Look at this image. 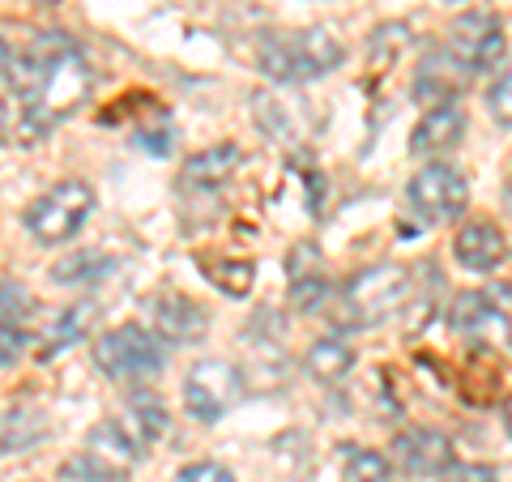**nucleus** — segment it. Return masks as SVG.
Instances as JSON below:
<instances>
[{
	"label": "nucleus",
	"mask_w": 512,
	"mask_h": 482,
	"mask_svg": "<svg viewBox=\"0 0 512 482\" xmlns=\"http://www.w3.org/2000/svg\"><path fill=\"white\" fill-rule=\"evenodd\" d=\"M218 273V286H222V291H227V295H248V286H252V265L248 261H231V265H218L214 269Z\"/></svg>",
	"instance_id": "25"
},
{
	"label": "nucleus",
	"mask_w": 512,
	"mask_h": 482,
	"mask_svg": "<svg viewBox=\"0 0 512 482\" xmlns=\"http://www.w3.org/2000/svg\"><path fill=\"white\" fill-rule=\"evenodd\" d=\"M342 60H346L342 39L329 35V30H320V26L256 39V64H261V73L269 77V82H282V86L316 82V77L338 69Z\"/></svg>",
	"instance_id": "2"
},
{
	"label": "nucleus",
	"mask_w": 512,
	"mask_h": 482,
	"mask_svg": "<svg viewBox=\"0 0 512 482\" xmlns=\"http://www.w3.org/2000/svg\"><path fill=\"white\" fill-rule=\"evenodd\" d=\"M239 163V150L235 146H214V150H201L184 163V184L188 188H218Z\"/></svg>",
	"instance_id": "19"
},
{
	"label": "nucleus",
	"mask_w": 512,
	"mask_h": 482,
	"mask_svg": "<svg viewBox=\"0 0 512 482\" xmlns=\"http://www.w3.org/2000/svg\"><path fill=\"white\" fill-rule=\"evenodd\" d=\"M94 316H99V308L86 299V303H73V308H64L52 325H47L43 333V359H52V355H64L69 346L77 342H86V333L94 325Z\"/></svg>",
	"instance_id": "18"
},
{
	"label": "nucleus",
	"mask_w": 512,
	"mask_h": 482,
	"mask_svg": "<svg viewBox=\"0 0 512 482\" xmlns=\"http://www.w3.org/2000/svg\"><path fill=\"white\" fill-rule=\"evenodd\" d=\"M453 256L466 269L474 273H487L495 269L508 256V244H504V231L500 227H491V222H466V227L457 231L453 239Z\"/></svg>",
	"instance_id": "14"
},
{
	"label": "nucleus",
	"mask_w": 512,
	"mask_h": 482,
	"mask_svg": "<svg viewBox=\"0 0 512 482\" xmlns=\"http://www.w3.org/2000/svg\"><path fill=\"white\" fill-rule=\"evenodd\" d=\"M9 64H13V52L5 47V39H0V86H9Z\"/></svg>",
	"instance_id": "29"
},
{
	"label": "nucleus",
	"mask_w": 512,
	"mask_h": 482,
	"mask_svg": "<svg viewBox=\"0 0 512 482\" xmlns=\"http://www.w3.org/2000/svg\"><path fill=\"white\" fill-rule=\"evenodd\" d=\"M111 265L116 261L103 256V252H73L52 269V282H60V286H94V282L107 278Z\"/></svg>",
	"instance_id": "21"
},
{
	"label": "nucleus",
	"mask_w": 512,
	"mask_h": 482,
	"mask_svg": "<svg viewBox=\"0 0 512 482\" xmlns=\"http://www.w3.org/2000/svg\"><path fill=\"white\" fill-rule=\"evenodd\" d=\"M342 470H346V482H389L393 478L389 457L372 453V448H355V444H346Z\"/></svg>",
	"instance_id": "22"
},
{
	"label": "nucleus",
	"mask_w": 512,
	"mask_h": 482,
	"mask_svg": "<svg viewBox=\"0 0 512 482\" xmlns=\"http://www.w3.org/2000/svg\"><path fill=\"white\" fill-rule=\"evenodd\" d=\"M120 427L128 431V440H133L141 453H146L154 440L167 436V406H163V401H158L154 393L141 389V393L128 397V414L120 419Z\"/></svg>",
	"instance_id": "16"
},
{
	"label": "nucleus",
	"mask_w": 512,
	"mask_h": 482,
	"mask_svg": "<svg viewBox=\"0 0 512 482\" xmlns=\"http://www.w3.org/2000/svg\"><path fill=\"white\" fill-rule=\"evenodd\" d=\"M26 342H30V337H26L22 329H5V333H0V367L18 359L22 350H26Z\"/></svg>",
	"instance_id": "26"
},
{
	"label": "nucleus",
	"mask_w": 512,
	"mask_h": 482,
	"mask_svg": "<svg viewBox=\"0 0 512 482\" xmlns=\"http://www.w3.org/2000/svg\"><path fill=\"white\" fill-rule=\"evenodd\" d=\"M440 52L466 77L487 73V69H495V60L504 56V22L495 18V13H483V9L466 13V18H457L448 26Z\"/></svg>",
	"instance_id": "7"
},
{
	"label": "nucleus",
	"mask_w": 512,
	"mask_h": 482,
	"mask_svg": "<svg viewBox=\"0 0 512 482\" xmlns=\"http://www.w3.org/2000/svg\"><path fill=\"white\" fill-rule=\"evenodd\" d=\"M244 397V376L227 359H201L184 380V406L197 423H218Z\"/></svg>",
	"instance_id": "8"
},
{
	"label": "nucleus",
	"mask_w": 512,
	"mask_h": 482,
	"mask_svg": "<svg viewBox=\"0 0 512 482\" xmlns=\"http://www.w3.org/2000/svg\"><path fill=\"white\" fill-rule=\"evenodd\" d=\"M448 320H453V329L461 337H470V342H478V346L512 350V320H508V312H500V303H491L487 295H478V291L457 295L453 316Z\"/></svg>",
	"instance_id": "10"
},
{
	"label": "nucleus",
	"mask_w": 512,
	"mask_h": 482,
	"mask_svg": "<svg viewBox=\"0 0 512 482\" xmlns=\"http://www.w3.org/2000/svg\"><path fill=\"white\" fill-rule=\"evenodd\" d=\"M448 482H495V470L487 465H448Z\"/></svg>",
	"instance_id": "27"
},
{
	"label": "nucleus",
	"mask_w": 512,
	"mask_h": 482,
	"mask_svg": "<svg viewBox=\"0 0 512 482\" xmlns=\"http://www.w3.org/2000/svg\"><path fill=\"white\" fill-rule=\"evenodd\" d=\"M406 192H410L414 214H419L423 222H453V218H461V210H466V201H470L466 175H461L457 167H448V163H427L410 180Z\"/></svg>",
	"instance_id": "9"
},
{
	"label": "nucleus",
	"mask_w": 512,
	"mask_h": 482,
	"mask_svg": "<svg viewBox=\"0 0 512 482\" xmlns=\"http://www.w3.org/2000/svg\"><path fill=\"white\" fill-rule=\"evenodd\" d=\"M141 448L128 440L120 419H107L82 440V448L64 461V478L69 482H124L133 474Z\"/></svg>",
	"instance_id": "5"
},
{
	"label": "nucleus",
	"mask_w": 512,
	"mask_h": 482,
	"mask_svg": "<svg viewBox=\"0 0 512 482\" xmlns=\"http://www.w3.org/2000/svg\"><path fill=\"white\" fill-rule=\"evenodd\" d=\"M47 436V414L35 406H9L0 414V457L30 453Z\"/></svg>",
	"instance_id": "17"
},
{
	"label": "nucleus",
	"mask_w": 512,
	"mask_h": 482,
	"mask_svg": "<svg viewBox=\"0 0 512 482\" xmlns=\"http://www.w3.org/2000/svg\"><path fill=\"white\" fill-rule=\"evenodd\" d=\"M94 210V188L82 180H60L26 205V231L39 244H69Z\"/></svg>",
	"instance_id": "4"
},
{
	"label": "nucleus",
	"mask_w": 512,
	"mask_h": 482,
	"mask_svg": "<svg viewBox=\"0 0 512 482\" xmlns=\"http://www.w3.org/2000/svg\"><path fill=\"white\" fill-rule=\"evenodd\" d=\"M504 427H508V436H512V397H508V406H504Z\"/></svg>",
	"instance_id": "31"
},
{
	"label": "nucleus",
	"mask_w": 512,
	"mask_h": 482,
	"mask_svg": "<svg viewBox=\"0 0 512 482\" xmlns=\"http://www.w3.org/2000/svg\"><path fill=\"white\" fill-rule=\"evenodd\" d=\"M393 461L414 478H436L453 465V444L431 427H410L393 440Z\"/></svg>",
	"instance_id": "11"
},
{
	"label": "nucleus",
	"mask_w": 512,
	"mask_h": 482,
	"mask_svg": "<svg viewBox=\"0 0 512 482\" xmlns=\"http://www.w3.org/2000/svg\"><path fill=\"white\" fill-rule=\"evenodd\" d=\"M461 137H466V107H461L457 99L453 103H436L419 124H414L410 154H419V158L444 154V150L461 146Z\"/></svg>",
	"instance_id": "13"
},
{
	"label": "nucleus",
	"mask_w": 512,
	"mask_h": 482,
	"mask_svg": "<svg viewBox=\"0 0 512 482\" xmlns=\"http://www.w3.org/2000/svg\"><path fill=\"white\" fill-rule=\"evenodd\" d=\"M150 316H154V337L163 346H184V342H197V337L205 333V308L197 299H188V295H158L150 299Z\"/></svg>",
	"instance_id": "12"
},
{
	"label": "nucleus",
	"mask_w": 512,
	"mask_h": 482,
	"mask_svg": "<svg viewBox=\"0 0 512 482\" xmlns=\"http://www.w3.org/2000/svg\"><path fill=\"white\" fill-rule=\"evenodd\" d=\"M18 120H22V111L0 94V146H9V137H18Z\"/></svg>",
	"instance_id": "28"
},
{
	"label": "nucleus",
	"mask_w": 512,
	"mask_h": 482,
	"mask_svg": "<svg viewBox=\"0 0 512 482\" xmlns=\"http://www.w3.org/2000/svg\"><path fill=\"white\" fill-rule=\"evenodd\" d=\"M487 111L500 128H512V60L495 69V82L487 86Z\"/></svg>",
	"instance_id": "24"
},
{
	"label": "nucleus",
	"mask_w": 512,
	"mask_h": 482,
	"mask_svg": "<svg viewBox=\"0 0 512 482\" xmlns=\"http://www.w3.org/2000/svg\"><path fill=\"white\" fill-rule=\"evenodd\" d=\"M205 474V465H197V470H188V474H180V478H175V482H192V478H201Z\"/></svg>",
	"instance_id": "30"
},
{
	"label": "nucleus",
	"mask_w": 512,
	"mask_h": 482,
	"mask_svg": "<svg viewBox=\"0 0 512 482\" xmlns=\"http://www.w3.org/2000/svg\"><path fill=\"white\" fill-rule=\"evenodd\" d=\"M30 312H35V295L18 282H0V333L18 329Z\"/></svg>",
	"instance_id": "23"
},
{
	"label": "nucleus",
	"mask_w": 512,
	"mask_h": 482,
	"mask_svg": "<svg viewBox=\"0 0 512 482\" xmlns=\"http://www.w3.org/2000/svg\"><path fill=\"white\" fill-rule=\"evenodd\" d=\"M94 363L111 380H154L167 367V346L150 329L120 325L94 342Z\"/></svg>",
	"instance_id": "6"
},
{
	"label": "nucleus",
	"mask_w": 512,
	"mask_h": 482,
	"mask_svg": "<svg viewBox=\"0 0 512 482\" xmlns=\"http://www.w3.org/2000/svg\"><path fill=\"white\" fill-rule=\"evenodd\" d=\"M9 90L18 94V137L39 141L43 133L73 116L77 103L90 94V64L69 35H39L26 52L13 56L9 64Z\"/></svg>",
	"instance_id": "1"
},
{
	"label": "nucleus",
	"mask_w": 512,
	"mask_h": 482,
	"mask_svg": "<svg viewBox=\"0 0 512 482\" xmlns=\"http://www.w3.org/2000/svg\"><path fill=\"white\" fill-rule=\"evenodd\" d=\"M466 82L470 77L457 69L453 60H448L444 52H436L431 56L423 69H419V77H414V99L419 103H427V107H436V103H453L461 90H466Z\"/></svg>",
	"instance_id": "15"
},
{
	"label": "nucleus",
	"mask_w": 512,
	"mask_h": 482,
	"mask_svg": "<svg viewBox=\"0 0 512 482\" xmlns=\"http://www.w3.org/2000/svg\"><path fill=\"white\" fill-rule=\"evenodd\" d=\"M350 367H355V350H350L342 337H320V342H312V350H308V376L312 380L333 384V380H342Z\"/></svg>",
	"instance_id": "20"
},
{
	"label": "nucleus",
	"mask_w": 512,
	"mask_h": 482,
	"mask_svg": "<svg viewBox=\"0 0 512 482\" xmlns=\"http://www.w3.org/2000/svg\"><path fill=\"white\" fill-rule=\"evenodd\" d=\"M218 482H235V478L231 474H218Z\"/></svg>",
	"instance_id": "32"
},
{
	"label": "nucleus",
	"mask_w": 512,
	"mask_h": 482,
	"mask_svg": "<svg viewBox=\"0 0 512 482\" xmlns=\"http://www.w3.org/2000/svg\"><path fill=\"white\" fill-rule=\"evenodd\" d=\"M410 286H414V278H410L406 265H397V261L367 265L342 286L338 316L333 320H338L342 329H372V325H380V320H389L393 312L406 308Z\"/></svg>",
	"instance_id": "3"
}]
</instances>
